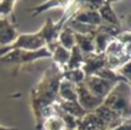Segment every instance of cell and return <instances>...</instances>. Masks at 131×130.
Masks as SVG:
<instances>
[{
  "mask_svg": "<svg viewBox=\"0 0 131 130\" xmlns=\"http://www.w3.org/2000/svg\"><path fill=\"white\" fill-rule=\"evenodd\" d=\"M101 20L108 21L109 23H114V24H118L117 17H116V14L114 13V10L112 9V7L109 5H102L100 7V13H99Z\"/></svg>",
  "mask_w": 131,
  "mask_h": 130,
  "instance_id": "cell-8",
  "label": "cell"
},
{
  "mask_svg": "<svg viewBox=\"0 0 131 130\" xmlns=\"http://www.w3.org/2000/svg\"><path fill=\"white\" fill-rule=\"evenodd\" d=\"M75 22L78 23H83V24H88V25H94L100 24L101 23V17H100L99 13L97 10H85L82 12L81 14H77V16L75 17Z\"/></svg>",
  "mask_w": 131,
  "mask_h": 130,
  "instance_id": "cell-4",
  "label": "cell"
},
{
  "mask_svg": "<svg viewBox=\"0 0 131 130\" xmlns=\"http://www.w3.org/2000/svg\"><path fill=\"white\" fill-rule=\"evenodd\" d=\"M70 1L71 0H50V1L45 2V4H43L41 6L39 7H35V8H30L29 10H34V12H37L36 14H39L41 13V12L46 10V9H48L51 7V8H53V7H60V6H67L68 4H70Z\"/></svg>",
  "mask_w": 131,
  "mask_h": 130,
  "instance_id": "cell-7",
  "label": "cell"
},
{
  "mask_svg": "<svg viewBox=\"0 0 131 130\" xmlns=\"http://www.w3.org/2000/svg\"><path fill=\"white\" fill-rule=\"evenodd\" d=\"M109 39H111V37L108 36L107 34H100L99 36L97 37V39H95V46L94 47L97 48L99 51H104L106 50L107 45H108L111 41H109Z\"/></svg>",
  "mask_w": 131,
  "mask_h": 130,
  "instance_id": "cell-13",
  "label": "cell"
},
{
  "mask_svg": "<svg viewBox=\"0 0 131 130\" xmlns=\"http://www.w3.org/2000/svg\"><path fill=\"white\" fill-rule=\"evenodd\" d=\"M16 39V30L7 18H0V44L10 45Z\"/></svg>",
  "mask_w": 131,
  "mask_h": 130,
  "instance_id": "cell-2",
  "label": "cell"
},
{
  "mask_svg": "<svg viewBox=\"0 0 131 130\" xmlns=\"http://www.w3.org/2000/svg\"><path fill=\"white\" fill-rule=\"evenodd\" d=\"M16 0H0V18H6L10 15Z\"/></svg>",
  "mask_w": 131,
  "mask_h": 130,
  "instance_id": "cell-12",
  "label": "cell"
},
{
  "mask_svg": "<svg viewBox=\"0 0 131 130\" xmlns=\"http://www.w3.org/2000/svg\"><path fill=\"white\" fill-rule=\"evenodd\" d=\"M54 59L61 64L67 63L70 59V51L66 50L61 45H58L54 50Z\"/></svg>",
  "mask_w": 131,
  "mask_h": 130,
  "instance_id": "cell-10",
  "label": "cell"
},
{
  "mask_svg": "<svg viewBox=\"0 0 131 130\" xmlns=\"http://www.w3.org/2000/svg\"><path fill=\"white\" fill-rule=\"evenodd\" d=\"M86 89L95 97H102L105 94L108 93L109 89H111V84L108 81L104 80L101 77H91L89 82L86 83Z\"/></svg>",
  "mask_w": 131,
  "mask_h": 130,
  "instance_id": "cell-1",
  "label": "cell"
},
{
  "mask_svg": "<svg viewBox=\"0 0 131 130\" xmlns=\"http://www.w3.org/2000/svg\"><path fill=\"white\" fill-rule=\"evenodd\" d=\"M61 46L66 50L70 51L75 45H76V39H75V34L71 31V29H66L60 34L59 36Z\"/></svg>",
  "mask_w": 131,
  "mask_h": 130,
  "instance_id": "cell-5",
  "label": "cell"
},
{
  "mask_svg": "<svg viewBox=\"0 0 131 130\" xmlns=\"http://www.w3.org/2000/svg\"><path fill=\"white\" fill-rule=\"evenodd\" d=\"M66 123L62 119L58 116H51L45 122V129L46 130H63Z\"/></svg>",
  "mask_w": 131,
  "mask_h": 130,
  "instance_id": "cell-11",
  "label": "cell"
},
{
  "mask_svg": "<svg viewBox=\"0 0 131 130\" xmlns=\"http://www.w3.org/2000/svg\"><path fill=\"white\" fill-rule=\"evenodd\" d=\"M70 76H71V77H69V78L72 81V82L79 83V82H82V81H83V78H84V73H83L82 70H79L78 68H77V69H74V70L70 73Z\"/></svg>",
  "mask_w": 131,
  "mask_h": 130,
  "instance_id": "cell-14",
  "label": "cell"
},
{
  "mask_svg": "<svg viewBox=\"0 0 131 130\" xmlns=\"http://www.w3.org/2000/svg\"><path fill=\"white\" fill-rule=\"evenodd\" d=\"M77 91H78V93H77V99L79 98V101H81V104L84 106V107L92 108V107L98 106L100 99L98 98V97L93 96L86 88L79 86L78 89H77Z\"/></svg>",
  "mask_w": 131,
  "mask_h": 130,
  "instance_id": "cell-3",
  "label": "cell"
},
{
  "mask_svg": "<svg viewBox=\"0 0 131 130\" xmlns=\"http://www.w3.org/2000/svg\"><path fill=\"white\" fill-rule=\"evenodd\" d=\"M75 39L77 40V46H78L79 50L84 51V52H92L94 51V44L91 40L90 38H88L84 35H75Z\"/></svg>",
  "mask_w": 131,
  "mask_h": 130,
  "instance_id": "cell-6",
  "label": "cell"
},
{
  "mask_svg": "<svg viewBox=\"0 0 131 130\" xmlns=\"http://www.w3.org/2000/svg\"><path fill=\"white\" fill-rule=\"evenodd\" d=\"M61 96L63 97L67 101H76L77 100V93L75 92L72 85L69 82H64L61 84Z\"/></svg>",
  "mask_w": 131,
  "mask_h": 130,
  "instance_id": "cell-9",
  "label": "cell"
},
{
  "mask_svg": "<svg viewBox=\"0 0 131 130\" xmlns=\"http://www.w3.org/2000/svg\"><path fill=\"white\" fill-rule=\"evenodd\" d=\"M120 71H121V74H123L124 76L131 78V61L127 62V63H124V64H122Z\"/></svg>",
  "mask_w": 131,
  "mask_h": 130,
  "instance_id": "cell-15",
  "label": "cell"
}]
</instances>
